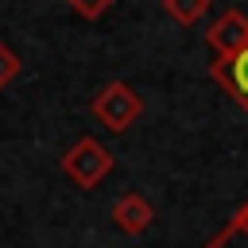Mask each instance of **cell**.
Instances as JSON below:
<instances>
[{
  "label": "cell",
  "mask_w": 248,
  "mask_h": 248,
  "mask_svg": "<svg viewBox=\"0 0 248 248\" xmlns=\"http://www.w3.org/2000/svg\"><path fill=\"white\" fill-rule=\"evenodd\" d=\"M93 116L105 124V128H112V132H124L136 116H140V108H143V101H140V93L132 89V85H124V81H108L97 97H93Z\"/></svg>",
  "instance_id": "6da1fadb"
},
{
  "label": "cell",
  "mask_w": 248,
  "mask_h": 248,
  "mask_svg": "<svg viewBox=\"0 0 248 248\" xmlns=\"http://www.w3.org/2000/svg\"><path fill=\"white\" fill-rule=\"evenodd\" d=\"M62 170H66V178L70 182H78V186H97L108 170H112V155L97 143V140H78L70 151H66V159H62Z\"/></svg>",
  "instance_id": "7a4b0ae2"
},
{
  "label": "cell",
  "mask_w": 248,
  "mask_h": 248,
  "mask_svg": "<svg viewBox=\"0 0 248 248\" xmlns=\"http://www.w3.org/2000/svg\"><path fill=\"white\" fill-rule=\"evenodd\" d=\"M205 43L213 50V58H225V54H236L240 46H248V16L229 8L217 16V23H209L205 31Z\"/></svg>",
  "instance_id": "3957f363"
},
{
  "label": "cell",
  "mask_w": 248,
  "mask_h": 248,
  "mask_svg": "<svg viewBox=\"0 0 248 248\" xmlns=\"http://www.w3.org/2000/svg\"><path fill=\"white\" fill-rule=\"evenodd\" d=\"M209 74H213V81H217L240 108H248V46H240L236 54L213 58Z\"/></svg>",
  "instance_id": "277c9868"
},
{
  "label": "cell",
  "mask_w": 248,
  "mask_h": 248,
  "mask_svg": "<svg viewBox=\"0 0 248 248\" xmlns=\"http://www.w3.org/2000/svg\"><path fill=\"white\" fill-rule=\"evenodd\" d=\"M112 221H116L124 232H143V229H147V221H151V209H147V202H143V198L128 194V198H120V202L112 205Z\"/></svg>",
  "instance_id": "5b68a950"
},
{
  "label": "cell",
  "mask_w": 248,
  "mask_h": 248,
  "mask_svg": "<svg viewBox=\"0 0 248 248\" xmlns=\"http://www.w3.org/2000/svg\"><path fill=\"white\" fill-rule=\"evenodd\" d=\"M209 4L213 0H163V12L174 19V23H182V27H194L205 12H209Z\"/></svg>",
  "instance_id": "8992f818"
},
{
  "label": "cell",
  "mask_w": 248,
  "mask_h": 248,
  "mask_svg": "<svg viewBox=\"0 0 248 248\" xmlns=\"http://www.w3.org/2000/svg\"><path fill=\"white\" fill-rule=\"evenodd\" d=\"M205 248H248V209H244L225 232H217Z\"/></svg>",
  "instance_id": "52a82bcc"
},
{
  "label": "cell",
  "mask_w": 248,
  "mask_h": 248,
  "mask_svg": "<svg viewBox=\"0 0 248 248\" xmlns=\"http://www.w3.org/2000/svg\"><path fill=\"white\" fill-rule=\"evenodd\" d=\"M19 70H23V62H19V54L0 39V89H8L16 78H19Z\"/></svg>",
  "instance_id": "ba28073f"
},
{
  "label": "cell",
  "mask_w": 248,
  "mask_h": 248,
  "mask_svg": "<svg viewBox=\"0 0 248 248\" xmlns=\"http://www.w3.org/2000/svg\"><path fill=\"white\" fill-rule=\"evenodd\" d=\"M66 4H70V8H74L81 19H101V16H105V12H108L116 0H66Z\"/></svg>",
  "instance_id": "9c48e42d"
}]
</instances>
